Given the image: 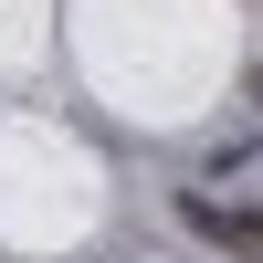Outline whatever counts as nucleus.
I'll return each instance as SVG.
<instances>
[{"mask_svg":"<svg viewBox=\"0 0 263 263\" xmlns=\"http://www.w3.org/2000/svg\"><path fill=\"white\" fill-rule=\"evenodd\" d=\"M253 105H263V63H253Z\"/></svg>","mask_w":263,"mask_h":263,"instance_id":"2","label":"nucleus"},{"mask_svg":"<svg viewBox=\"0 0 263 263\" xmlns=\"http://www.w3.org/2000/svg\"><path fill=\"white\" fill-rule=\"evenodd\" d=\"M179 221L200 232V242H221V253H242V263H263V211H221L211 190H179Z\"/></svg>","mask_w":263,"mask_h":263,"instance_id":"1","label":"nucleus"}]
</instances>
